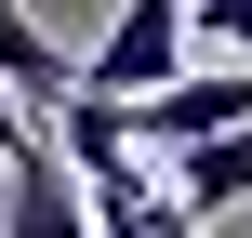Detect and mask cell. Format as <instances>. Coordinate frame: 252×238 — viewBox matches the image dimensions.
<instances>
[{
    "label": "cell",
    "mask_w": 252,
    "mask_h": 238,
    "mask_svg": "<svg viewBox=\"0 0 252 238\" xmlns=\"http://www.w3.org/2000/svg\"><path fill=\"white\" fill-rule=\"evenodd\" d=\"M0 199H13V159H0Z\"/></svg>",
    "instance_id": "9"
},
{
    "label": "cell",
    "mask_w": 252,
    "mask_h": 238,
    "mask_svg": "<svg viewBox=\"0 0 252 238\" xmlns=\"http://www.w3.org/2000/svg\"><path fill=\"white\" fill-rule=\"evenodd\" d=\"M186 26H199V40H226V53L252 66V0H186Z\"/></svg>",
    "instance_id": "6"
},
{
    "label": "cell",
    "mask_w": 252,
    "mask_h": 238,
    "mask_svg": "<svg viewBox=\"0 0 252 238\" xmlns=\"http://www.w3.org/2000/svg\"><path fill=\"white\" fill-rule=\"evenodd\" d=\"M239 199H252V132L186 146V159H173V212H186V225H213V212H239Z\"/></svg>",
    "instance_id": "5"
},
{
    "label": "cell",
    "mask_w": 252,
    "mask_h": 238,
    "mask_svg": "<svg viewBox=\"0 0 252 238\" xmlns=\"http://www.w3.org/2000/svg\"><path fill=\"white\" fill-rule=\"evenodd\" d=\"M106 119H120V146H133V159H186V146H226V132H252V66L173 79V93H146V106H106Z\"/></svg>",
    "instance_id": "2"
},
{
    "label": "cell",
    "mask_w": 252,
    "mask_h": 238,
    "mask_svg": "<svg viewBox=\"0 0 252 238\" xmlns=\"http://www.w3.org/2000/svg\"><path fill=\"white\" fill-rule=\"evenodd\" d=\"M0 238H93V199H80V172L27 132L13 146V199H0Z\"/></svg>",
    "instance_id": "3"
},
{
    "label": "cell",
    "mask_w": 252,
    "mask_h": 238,
    "mask_svg": "<svg viewBox=\"0 0 252 238\" xmlns=\"http://www.w3.org/2000/svg\"><path fill=\"white\" fill-rule=\"evenodd\" d=\"M173 79H186V0H120L106 40L80 53V93H66V106H146V93H173Z\"/></svg>",
    "instance_id": "1"
},
{
    "label": "cell",
    "mask_w": 252,
    "mask_h": 238,
    "mask_svg": "<svg viewBox=\"0 0 252 238\" xmlns=\"http://www.w3.org/2000/svg\"><path fill=\"white\" fill-rule=\"evenodd\" d=\"M93 238H199V225H186V212H173V199H146V212H133V225H93Z\"/></svg>",
    "instance_id": "7"
},
{
    "label": "cell",
    "mask_w": 252,
    "mask_h": 238,
    "mask_svg": "<svg viewBox=\"0 0 252 238\" xmlns=\"http://www.w3.org/2000/svg\"><path fill=\"white\" fill-rule=\"evenodd\" d=\"M13 146H27V106H13V93H0V159H13Z\"/></svg>",
    "instance_id": "8"
},
{
    "label": "cell",
    "mask_w": 252,
    "mask_h": 238,
    "mask_svg": "<svg viewBox=\"0 0 252 238\" xmlns=\"http://www.w3.org/2000/svg\"><path fill=\"white\" fill-rule=\"evenodd\" d=\"M0 93H13V106H66V93H80V53H53L27 0H0Z\"/></svg>",
    "instance_id": "4"
}]
</instances>
